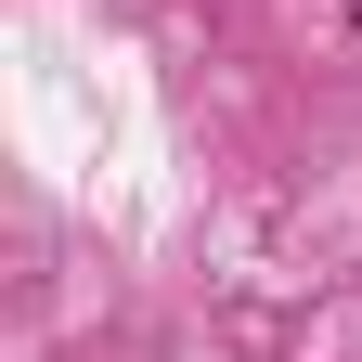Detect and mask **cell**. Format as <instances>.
Returning a JSON list of instances; mask_svg holds the SVG:
<instances>
[{"mask_svg": "<svg viewBox=\"0 0 362 362\" xmlns=\"http://www.w3.org/2000/svg\"><path fill=\"white\" fill-rule=\"evenodd\" d=\"M349 13H362V0H349Z\"/></svg>", "mask_w": 362, "mask_h": 362, "instance_id": "obj_1", "label": "cell"}]
</instances>
